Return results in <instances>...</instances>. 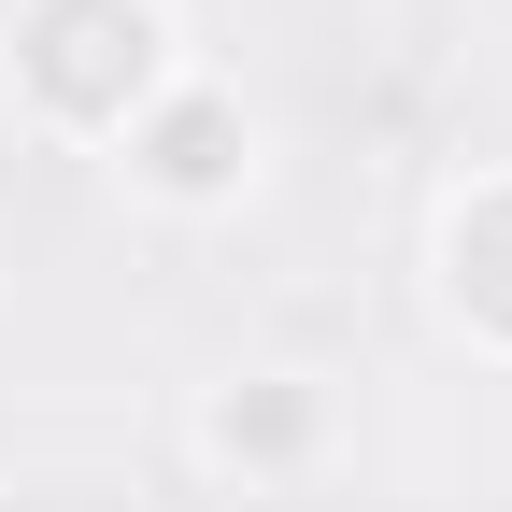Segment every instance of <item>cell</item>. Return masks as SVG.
Listing matches in <instances>:
<instances>
[{"instance_id": "1", "label": "cell", "mask_w": 512, "mask_h": 512, "mask_svg": "<svg viewBox=\"0 0 512 512\" xmlns=\"http://www.w3.org/2000/svg\"><path fill=\"white\" fill-rule=\"evenodd\" d=\"M143 57H157V15H143V0H43V15H29V86L72 100V114L128 100Z\"/></svg>"}, {"instance_id": "2", "label": "cell", "mask_w": 512, "mask_h": 512, "mask_svg": "<svg viewBox=\"0 0 512 512\" xmlns=\"http://www.w3.org/2000/svg\"><path fill=\"white\" fill-rule=\"evenodd\" d=\"M228 143H242V128H228V100H185V114H157V185H228Z\"/></svg>"}]
</instances>
